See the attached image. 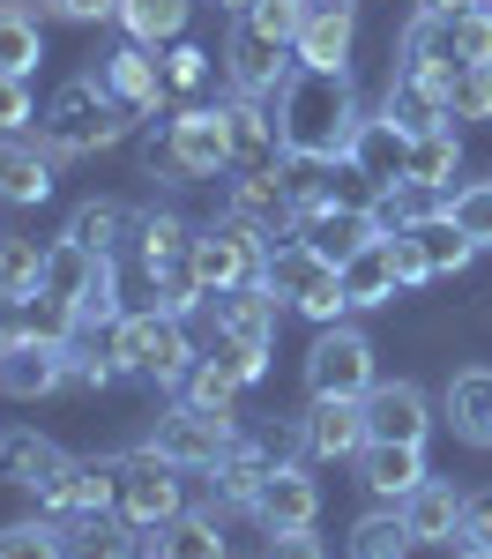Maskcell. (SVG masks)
<instances>
[{
	"label": "cell",
	"instance_id": "cell-1",
	"mask_svg": "<svg viewBox=\"0 0 492 559\" xmlns=\"http://www.w3.org/2000/svg\"><path fill=\"white\" fill-rule=\"evenodd\" d=\"M268 112L284 134V157H299V165H351V142L365 128L351 75H321V68H291L284 90L268 97Z\"/></svg>",
	"mask_w": 492,
	"mask_h": 559
},
{
	"label": "cell",
	"instance_id": "cell-2",
	"mask_svg": "<svg viewBox=\"0 0 492 559\" xmlns=\"http://www.w3.org/2000/svg\"><path fill=\"white\" fill-rule=\"evenodd\" d=\"M299 15H307V0H254L247 15H231L224 75H231L239 97H276V90H284V75L299 68V60H291Z\"/></svg>",
	"mask_w": 492,
	"mask_h": 559
},
{
	"label": "cell",
	"instance_id": "cell-3",
	"mask_svg": "<svg viewBox=\"0 0 492 559\" xmlns=\"http://www.w3.org/2000/svg\"><path fill=\"white\" fill-rule=\"evenodd\" d=\"M128 105L112 97V83H105V68H89V75H68V83L45 97L38 112V134L52 157H97V150H112L120 134H128Z\"/></svg>",
	"mask_w": 492,
	"mask_h": 559
},
{
	"label": "cell",
	"instance_id": "cell-4",
	"mask_svg": "<svg viewBox=\"0 0 492 559\" xmlns=\"http://www.w3.org/2000/svg\"><path fill=\"white\" fill-rule=\"evenodd\" d=\"M105 344H112L120 381H149V388H179L187 373H194V358H202V350L187 344L179 313H165V306H149V313H120V321L105 329Z\"/></svg>",
	"mask_w": 492,
	"mask_h": 559
},
{
	"label": "cell",
	"instance_id": "cell-5",
	"mask_svg": "<svg viewBox=\"0 0 492 559\" xmlns=\"http://www.w3.org/2000/svg\"><path fill=\"white\" fill-rule=\"evenodd\" d=\"M38 292L68 299L83 313V329H112V321H120V261L89 254L75 239H52V247H45V284Z\"/></svg>",
	"mask_w": 492,
	"mask_h": 559
},
{
	"label": "cell",
	"instance_id": "cell-6",
	"mask_svg": "<svg viewBox=\"0 0 492 559\" xmlns=\"http://www.w3.org/2000/svg\"><path fill=\"white\" fill-rule=\"evenodd\" d=\"M262 284H268V299L276 306H291V313H307V321H336L344 313V269L328 254H313L307 239H284V247H268V269H262Z\"/></svg>",
	"mask_w": 492,
	"mask_h": 559
},
{
	"label": "cell",
	"instance_id": "cell-7",
	"mask_svg": "<svg viewBox=\"0 0 492 559\" xmlns=\"http://www.w3.org/2000/svg\"><path fill=\"white\" fill-rule=\"evenodd\" d=\"M179 463H165L149 440L128 448V455H112V508L134 522V530H165V522L187 508V492H179Z\"/></svg>",
	"mask_w": 492,
	"mask_h": 559
},
{
	"label": "cell",
	"instance_id": "cell-8",
	"mask_svg": "<svg viewBox=\"0 0 492 559\" xmlns=\"http://www.w3.org/2000/svg\"><path fill=\"white\" fill-rule=\"evenodd\" d=\"M149 173H165V179H217V173H231L217 105H187L172 128H165V142H149Z\"/></svg>",
	"mask_w": 492,
	"mask_h": 559
},
{
	"label": "cell",
	"instance_id": "cell-9",
	"mask_svg": "<svg viewBox=\"0 0 492 559\" xmlns=\"http://www.w3.org/2000/svg\"><path fill=\"white\" fill-rule=\"evenodd\" d=\"M373 336L365 329H344V321H328L307 350V388L313 395H344V403H365L373 395Z\"/></svg>",
	"mask_w": 492,
	"mask_h": 559
},
{
	"label": "cell",
	"instance_id": "cell-10",
	"mask_svg": "<svg viewBox=\"0 0 492 559\" xmlns=\"http://www.w3.org/2000/svg\"><path fill=\"white\" fill-rule=\"evenodd\" d=\"M268 269V247L254 224H239V216H224L209 231H194V276H202V292L217 299V292H239V284H262Z\"/></svg>",
	"mask_w": 492,
	"mask_h": 559
},
{
	"label": "cell",
	"instance_id": "cell-11",
	"mask_svg": "<svg viewBox=\"0 0 492 559\" xmlns=\"http://www.w3.org/2000/svg\"><path fill=\"white\" fill-rule=\"evenodd\" d=\"M239 432H231V411H209V403H172L157 432H149V448L179 463V471H217V455L231 448Z\"/></svg>",
	"mask_w": 492,
	"mask_h": 559
},
{
	"label": "cell",
	"instance_id": "cell-12",
	"mask_svg": "<svg viewBox=\"0 0 492 559\" xmlns=\"http://www.w3.org/2000/svg\"><path fill=\"white\" fill-rule=\"evenodd\" d=\"M52 388H68V358L52 336L38 329H23V321H0V395H15V403H38Z\"/></svg>",
	"mask_w": 492,
	"mask_h": 559
},
{
	"label": "cell",
	"instance_id": "cell-13",
	"mask_svg": "<svg viewBox=\"0 0 492 559\" xmlns=\"http://www.w3.org/2000/svg\"><path fill=\"white\" fill-rule=\"evenodd\" d=\"M351 45H358V8L351 0H307L299 38H291V60H299V68H321V75H351Z\"/></svg>",
	"mask_w": 492,
	"mask_h": 559
},
{
	"label": "cell",
	"instance_id": "cell-14",
	"mask_svg": "<svg viewBox=\"0 0 492 559\" xmlns=\"http://www.w3.org/2000/svg\"><path fill=\"white\" fill-rule=\"evenodd\" d=\"M224 150H231V173H276L284 165V134H276V112L268 97H224Z\"/></svg>",
	"mask_w": 492,
	"mask_h": 559
},
{
	"label": "cell",
	"instance_id": "cell-15",
	"mask_svg": "<svg viewBox=\"0 0 492 559\" xmlns=\"http://www.w3.org/2000/svg\"><path fill=\"white\" fill-rule=\"evenodd\" d=\"M291 239H307L313 254H328L336 269H344L358 247H373V239H388V231H381V216H373V210H351V202H328V194H313Z\"/></svg>",
	"mask_w": 492,
	"mask_h": 559
},
{
	"label": "cell",
	"instance_id": "cell-16",
	"mask_svg": "<svg viewBox=\"0 0 492 559\" xmlns=\"http://www.w3.org/2000/svg\"><path fill=\"white\" fill-rule=\"evenodd\" d=\"M239 224H254L262 239H276V231H299V216H307V187L299 179H276V173H239L231 179V210Z\"/></svg>",
	"mask_w": 492,
	"mask_h": 559
},
{
	"label": "cell",
	"instance_id": "cell-17",
	"mask_svg": "<svg viewBox=\"0 0 492 559\" xmlns=\"http://www.w3.org/2000/svg\"><path fill=\"white\" fill-rule=\"evenodd\" d=\"M433 432V403L418 381H373L365 395V440H403V448H425Z\"/></svg>",
	"mask_w": 492,
	"mask_h": 559
},
{
	"label": "cell",
	"instance_id": "cell-18",
	"mask_svg": "<svg viewBox=\"0 0 492 559\" xmlns=\"http://www.w3.org/2000/svg\"><path fill=\"white\" fill-rule=\"evenodd\" d=\"M268 471H276V455H268L262 440H231L217 455V471H209V500H217V515H254V500H262Z\"/></svg>",
	"mask_w": 492,
	"mask_h": 559
},
{
	"label": "cell",
	"instance_id": "cell-19",
	"mask_svg": "<svg viewBox=\"0 0 492 559\" xmlns=\"http://www.w3.org/2000/svg\"><path fill=\"white\" fill-rule=\"evenodd\" d=\"M299 440H307V455H321V463H351V455H365V403L313 395V411H307V426H299Z\"/></svg>",
	"mask_w": 492,
	"mask_h": 559
},
{
	"label": "cell",
	"instance_id": "cell-20",
	"mask_svg": "<svg viewBox=\"0 0 492 559\" xmlns=\"http://www.w3.org/2000/svg\"><path fill=\"white\" fill-rule=\"evenodd\" d=\"M358 485H365L381 508H403V500L425 485V448H403V440H365V455H358Z\"/></svg>",
	"mask_w": 492,
	"mask_h": 559
},
{
	"label": "cell",
	"instance_id": "cell-21",
	"mask_svg": "<svg viewBox=\"0 0 492 559\" xmlns=\"http://www.w3.org/2000/svg\"><path fill=\"white\" fill-rule=\"evenodd\" d=\"M313 515H321V485L307 477V463H276L262 500H254V522L262 530H313Z\"/></svg>",
	"mask_w": 492,
	"mask_h": 559
},
{
	"label": "cell",
	"instance_id": "cell-22",
	"mask_svg": "<svg viewBox=\"0 0 492 559\" xmlns=\"http://www.w3.org/2000/svg\"><path fill=\"white\" fill-rule=\"evenodd\" d=\"M441 426L463 448H492V366H463L441 395Z\"/></svg>",
	"mask_w": 492,
	"mask_h": 559
},
{
	"label": "cell",
	"instance_id": "cell-23",
	"mask_svg": "<svg viewBox=\"0 0 492 559\" xmlns=\"http://www.w3.org/2000/svg\"><path fill=\"white\" fill-rule=\"evenodd\" d=\"M463 508H470V500H463L455 485L425 477L396 515H403V530H410V545H463Z\"/></svg>",
	"mask_w": 492,
	"mask_h": 559
},
{
	"label": "cell",
	"instance_id": "cell-24",
	"mask_svg": "<svg viewBox=\"0 0 492 559\" xmlns=\"http://www.w3.org/2000/svg\"><path fill=\"white\" fill-rule=\"evenodd\" d=\"M351 173L373 179V187H396V179H410V134L388 120V112H373L365 128H358L351 142Z\"/></svg>",
	"mask_w": 492,
	"mask_h": 559
},
{
	"label": "cell",
	"instance_id": "cell-25",
	"mask_svg": "<svg viewBox=\"0 0 492 559\" xmlns=\"http://www.w3.org/2000/svg\"><path fill=\"white\" fill-rule=\"evenodd\" d=\"M52 194V150H31L23 134H0V202L31 210Z\"/></svg>",
	"mask_w": 492,
	"mask_h": 559
},
{
	"label": "cell",
	"instance_id": "cell-26",
	"mask_svg": "<svg viewBox=\"0 0 492 559\" xmlns=\"http://www.w3.org/2000/svg\"><path fill=\"white\" fill-rule=\"evenodd\" d=\"M38 500L60 522H68V515H97V508H112V463H83V455H68V471L52 477Z\"/></svg>",
	"mask_w": 492,
	"mask_h": 559
},
{
	"label": "cell",
	"instance_id": "cell-27",
	"mask_svg": "<svg viewBox=\"0 0 492 559\" xmlns=\"http://www.w3.org/2000/svg\"><path fill=\"white\" fill-rule=\"evenodd\" d=\"M105 83H112V97H120L128 112H157V105L172 97V90H165V68L149 60V45H134V38L105 60Z\"/></svg>",
	"mask_w": 492,
	"mask_h": 559
},
{
	"label": "cell",
	"instance_id": "cell-28",
	"mask_svg": "<svg viewBox=\"0 0 492 559\" xmlns=\"http://www.w3.org/2000/svg\"><path fill=\"white\" fill-rule=\"evenodd\" d=\"M60 545H68V559H134V522L120 515V508L68 515L60 522Z\"/></svg>",
	"mask_w": 492,
	"mask_h": 559
},
{
	"label": "cell",
	"instance_id": "cell-29",
	"mask_svg": "<svg viewBox=\"0 0 492 559\" xmlns=\"http://www.w3.org/2000/svg\"><path fill=\"white\" fill-rule=\"evenodd\" d=\"M381 112L396 120L403 134H425V128H455L447 120V90L441 83H425V75H388V97H381Z\"/></svg>",
	"mask_w": 492,
	"mask_h": 559
},
{
	"label": "cell",
	"instance_id": "cell-30",
	"mask_svg": "<svg viewBox=\"0 0 492 559\" xmlns=\"http://www.w3.org/2000/svg\"><path fill=\"white\" fill-rule=\"evenodd\" d=\"M134 224H142V216L128 210V202H83V210L68 216V231H60V239H75V247H89V254H128L134 247Z\"/></svg>",
	"mask_w": 492,
	"mask_h": 559
},
{
	"label": "cell",
	"instance_id": "cell-31",
	"mask_svg": "<svg viewBox=\"0 0 492 559\" xmlns=\"http://www.w3.org/2000/svg\"><path fill=\"white\" fill-rule=\"evenodd\" d=\"M60 471H68V455H60L45 432H8V440H0V477H8V485H23V492H45V485H52Z\"/></svg>",
	"mask_w": 492,
	"mask_h": 559
},
{
	"label": "cell",
	"instance_id": "cell-32",
	"mask_svg": "<svg viewBox=\"0 0 492 559\" xmlns=\"http://www.w3.org/2000/svg\"><path fill=\"white\" fill-rule=\"evenodd\" d=\"M217 329L231 336H247V344H276V299H268V284H239V292H217Z\"/></svg>",
	"mask_w": 492,
	"mask_h": 559
},
{
	"label": "cell",
	"instance_id": "cell-33",
	"mask_svg": "<svg viewBox=\"0 0 492 559\" xmlns=\"http://www.w3.org/2000/svg\"><path fill=\"white\" fill-rule=\"evenodd\" d=\"M45 60V23L31 0H0V75H31Z\"/></svg>",
	"mask_w": 492,
	"mask_h": 559
},
{
	"label": "cell",
	"instance_id": "cell-34",
	"mask_svg": "<svg viewBox=\"0 0 492 559\" xmlns=\"http://www.w3.org/2000/svg\"><path fill=\"white\" fill-rule=\"evenodd\" d=\"M396 292H403V276H396L388 239H373V247H358V254L344 261V299L351 306H388Z\"/></svg>",
	"mask_w": 492,
	"mask_h": 559
},
{
	"label": "cell",
	"instance_id": "cell-35",
	"mask_svg": "<svg viewBox=\"0 0 492 559\" xmlns=\"http://www.w3.org/2000/svg\"><path fill=\"white\" fill-rule=\"evenodd\" d=\"M187 15H194V0H120V23H128L134 45H172V38H187Z\"/></svg>",
	"mask_w": 492,
	"mask_h": 559
},
{
	"label": "cell",
	"instance_id": "cell-36",
	"mask_svg": "<svg viewBox=\"0 0 492 559\" xmlns=\"http://www.w3.org/2000/svg\"><path fill=\"white\" fill-rule=\"evenodd\" d=\"M149 545H157V559H224V530H217V515H187L179 508Z\"/></svg>",
	"mask_w": 492,
	"mask_h": 559
},
{
	"label": "cell",
	"instance_id": "cell-37",
	"mask_svg": "<svg viewBox=\"0 0 492 559\" xmlns=\"http://www.w3.org/2000/svg\"><path fill=\"white\" fill-rule=\"evenodd\" d=\"M455 165H463V150H455V128L410 134V179H418V187L447 194V187H455Z\"/></svg>",
	"mask_w": 492,
	"mask_h": 559
},
{
	"label": "cell",
	"instance_id": "cell-38",
	"mask_svg": "<svg viewBox=\"0 0 492 559\" xmlns=\"http://www.w3.org/2000/svg\"><path fill=\"white\" fill-rule=\"evenodd\" d=\"M45 284V254H38V239H23V231H0V299L8 306H23L31 292Z\"/></svg>",
	"mask_w": 492,
	"mask_h": 559
},
{
	"label": "cell",
	"instance_id": "cell-39",
	"mask_svg": "<svg viewBox=\"0 0 492 559\" xmlns=\"http://www.w3.org/2000/svg\"><path fill=\"white\" fill-rule=\"evenodd\" d=\"M410 239H418V254H425V269H433V276H455V269H470V254H478V247L447 224V210L425 216V224H410Z\"/></svg>",
	"mask_w": 492,
	"mask_h": 559
},
{
	"label": "cell",
	"instance_id": "cell-40",
	"mask_svg": "<svg viewBox=\"0 0 492 559\" xmlns=\"http://www.w3.org/2000/svg\"><path fill=\"white\" fill-rule=\"evenodd\" d=\"M344 559H410V530H403L396 508H381V515H365L351 530V552Z\"/></svg>",
	"mask_w": 492,
	"mask_h": 559
},
{
	"label": "cell",
	"instance_id": "cell-41",
	"mask_svg": "<svg viewBox=\"0 0 492 559\" xmlns=\"http://www.w3.org/2000/svg\"><path fill=\"white\" fill-rule=\"evenodd\" d=\"M447 224L470 239V247H492V179H470L447 194Z\"/></svg>",
	"mask_w": 492,
	"mask_h": 559
},
{
	"label": "cell",
	"instance_id": "cell-42",
	"mask_svg": "<svg viewBox=\"0 0 492 559\" xmlns=\"http://www.w3.org/2000/svg\"><path fill=\"white\" fill-rule=\"evenodd\" d=\"M60 358H68V388H112V381H120V366H112V344H89L83 329L60 344Z\"/></svg>",
	"mask_w": 492,
	"mask_h": 559
},
{
	"label": "cell",
	"instance_id": "cell-43",
	"mask_svg": "<svg viewBox=\"0 0 492 559\" xmlns=\"http://www.w3.org/2000/svg\"><path fill=\"white\" fill-rule=\"evenodd\" d=\"M447 45H455L463 68H492V8H463V15H447Z\"/></svg>",
	"mask_w": 492,
	"mask_h": 559
},
{
	"label": "cell",
	"instance_id": "cell-44",
	"mask_svg": "<svg viewBox=\"0 0 492 559\" xmlns=\"http://www.w3.org/2000/svg\"><path fill=\"white\" fill-rule=\"evenodd\" d=\"M0 559H68L60 522H8L0 530Z\"/></svg>",
	"mask_w": 492,
	"mask_h": 559
},
{
	"label": "cell",
	"instance_id": "cell-45",
	"mask_svg": "<svg viewBox=\"0 0 492 559\" xmlns=\"http://www.w3.org/2000/svg\"><path fill=\"white\" fill-rule=\"evenodd\" d=\"M209 358H217L231 381H247V388L268 373V350H262V344H247V336H231V329H217V336H209Z\"/></svg>",
	"mask_w": 492,
	"mask_h": 559
},
{
	"label": "cell",
	"instance_id": "cell-46",
	"mask_svg": "<svg viewBox=\"0 0 492 559\" xmlns=\"http://www.w3.org/2000/svg\"><path fill=\"white\" fill-rule=\"evenodd\" d=\"M447 120H492V68H463V75H455Z\"/></svg>",
	"mask_w": 492,
	"mask_h": 559
},
{
	"label": "cell",
	"instance_id": "cell-47",
	"mask_svg": "<svg viewBox=\"0 0 492 559\" xmlns=\"http://www.w3.org/2000/svg\"><path fill=\"white\" fill-rule=\"evenodd\" d=\"M239 388H247V381H231V373H224L217 358L202 350V358H194V373H187V403H209V411H231V395H239Z\"/></svg>",
	"mask_w": 492,
	"mask_h": 559
},
{
	"label": "cell",
	"instance_id": "cell-48",
	"mask_svg": "<svg viewBox=\"0 0 492 559\" xmlns=\"http://www.w3.org/2000/svg\"><path fill=\"white\" fill-rule=\"evenodd\" d=\"M202 83H209V52L187 45V38H172V52H165V90L187 97V90H202Z\"/></svg>",
	"mask_w": 492,
	"mask_h": 559
},
{
	"label": "cell",
	"instance_id": "cell-49",
	"mask_svg": "<svg viewBox=\"0 0 492 559\" xmlns=\"http://www.w3.org/2000/svg\"><path fill=\"white\" fill-rule=\"evenodd\" d=\"M38 120V97H31V83L23 75H0V134H23Z\"/></svg>",
	"mask_w": 492,
	"mask_h": 559
},
{
	"label": "cell",
	"instance_id": "cell-50",
	"mask_svg": "<svg viewBox=\"0 0 492 559\" xmlns=\"http://www.w3.org/2000/svg\"><path fill=\"white\" fill-rule=\"evenodd\" d=\"M463 552H485L492 559V492H478L463 508Z\"/></svg>",
	"mask_w": 492,
	"mask_h": 559
},
{
	"label": "cell",
	"instance_id": "cell-51",
	"mask_svg": "<svg viewBox=\"0 0 492 559\" xmlns=\"http://www.w3.org/2000/svg\"><path fill=\"white\" fill-rule=\"evenodd\" d=\"M262 559H328V552H321V537H313V530H268Z\"/></svg>",
	"mask_w": 492,
	"mask_h": 559
},
{
	"label": "cell",
	"instance_id": "cell-52",
	"mask_svg": "<svg viewBox=\"0 0 492 559\" xmlns=\"http://www.w3.org/2000/svg\"><path fill=\"white\" fill-rule=\"evenodd\" d=\"M388 254H396V276H403V284H425V276H433V269H425V254H418V239H410V231H396V239H388Z\"/></svg>",
	"mask_w": 492,
	"mask_h": 559
},
{
	"label": "cell",
	"instance_id": "cell-53",
	"mask_svg": "<svg viewBox=\"0 0 492 559\" xmlns=\"http://www.w3.org/2000/svg\"><path fill=\"white\" fill-rule=\"evenodd\" d=\"M60 23H105V15H120V0H45Z\"/></svg>",
	"mask_w": 492,
	"mask_h": 559
},
{
	"label": "cell",
	"instance_id": "cell-54",
	"mask_svg": "<svg viewBox=\"0 0 492 559\" xmlns=\"http://www.w3.org/2000/svg\"><path fill=\"white\" fill-rule=\"evenodd\" d=\"M433 15H463V8H478V0H425Z\"/></svg>",
	"mask_w": 492,
	"mask_h": 559
},
{
	"label": "cell",
	"instance_id": "cell-55",
	"mask_svg": "<svg viewBox=\"0 0 492 559\" xmlns=\"http://www.w3.org/2000/svg\"><path fill=\"white\" fill-rule=\"evenodd\" d=\"M217 8H224V15H247V8H254V0H217Z\"/></svg>",
	"mask_w": 492,
	"mask_h": 559
},
{
	"label": "cell",
	"instance_id": "cell-56",
	"mask_svg": "<svg viewBox=\"0 0 492 559\" xmlns=\"http://www.w3.org/2000/svg\"><path fill=\"white\" fill-rule=\"evenodd\" d=\"M455 559H485V552H463V545H455Z\"/></svg>",
	"mask_w": 492,
	"mask_h": 559
},
{
	"label": "cell",
	"instance_id": "cell-57",
	"mask_svg": "<svg viewBox=\"0 0 492 559\" xmlns=\"http://www.w3.org/2000/svg\"><path fill=\"white\" fill-rule=\"evenodd\" d=\"M478 8H492V0H478Z\"/></svg>",
	"mask_w": 492,
	"mask_h": 559
},
{
	"label": "cell",
	"instance_id": "cell-58",
	"mask_svg": "<svg viewBox=\"0 0 492 559\" xmlns=\"http://www.w3.org/2000/svg\"><path fill=\"white\" fill-rule=\"evenodd\" d=\"M0 306H8V299H0Z\"/></svg>",
	"mask_w": 492,
	"mask_h": 559
}]
</instances>
